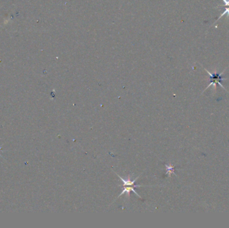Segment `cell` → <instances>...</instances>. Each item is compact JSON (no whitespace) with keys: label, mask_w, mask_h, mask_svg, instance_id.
Returning a JSON list of instances; mask_svg holds the SVG:
<instances>
[{"label":"cell","mask_w":229,"mask_h":228,"mask_svg":"<svg viewBox=\"0 0 229 228\" xmlns=\"http://www.w3.org/2000/svg\"><path fill=\"white\" fill-rule=\"evenodd\" d=\"M205 70H206V72L209 74V75H210V83L208 85L206 88L205 89V90H206L208 87H210V86L211 85L214 86V89H216V83L219 84L221 86V87L225 89V88L223 86V84H221V81L223 80H226L227 79V78H224L222 77L223 74L224 73L225 70H223V71L222 72H221V73H214V74H212L210 72H208V70H207L206 69H205Z\"/></svg>","instance_id":"1"},{"label":"cell","mask_w":229,"mask_h":228,"mask_svg":"<svg viewBox=\"0 0 229 228\" xmlns=\"http://www.w3.org/2000/svg\"><path fill=\"white\" fill-rule=\"evenodd\" d=\"M144 187L143 185H133V186H123V191H122V192L119 195V196H118L117 198H119V197H121V196L123 194H126L127 195V197L128 199H129L130 197V193H131V191H133L134 193H135L137 195V196L138 197H139L141 199H142V197H141V196L139 195V194L137 193L135 191V189H134V187Z\"/></svg>","instance_id":"2"},{"label":"cell","mask_w":229,"mask_h":228,"mask_svg":"<svg viewBox=\"0 0 229 228\" xmlns=\"http://www.w3.org/2000/svg\"><path fill=\"white\" fill-rule=\"evenodd\" d=\"M165 167H166V170H167L166 174L169 177H170L171 174H172V173L175 175V173H174V167L172 166V165H165Z\"/></svg>","instance_id":"3"},{"label":"cell","mask_w":229,"mask_h":228,"mask_svg":"<svg viewBox=\"0 0 229 228\" xmlns=\"http://www.w3.org/2000/svg\"><path fill=\"white\" fill-rule=\"evenodd\" d=\"M228 14V17L229 16V8H227L226 9V10H225L224 11V12L222 14V15H220V16L219 17V19H220V18H222L223 16V15H224V14Z\"/></svg>","instance_id":"4"},{"label":"cell","mask_w":229,"mask_h":228,"mask_svg":"<svg viewBox=\"0 0 229 228\" xmlns=\"http://www.w3.org/2000/svg\"><path fill=\"white\" fill-rule=\"evenodd\" d=\"M223 2L224 3V5L227 6H229V0H223Z\"/></svg>","instance_id":"5"},{"label":"cell","mask_w":229,"mask_h":228,"mask_svg":"<svg viewBox=\"0 0 229 228\" xmlns=\"http://www.w3.org/2000/svg\"><path fill=\"white\" fill-rule=\"evenodd\" d=\"M2 147H0V151H1V150H2ZM0 156H1V155H0Z\"/></svg>","instance_id":"6"}]
</instances>
